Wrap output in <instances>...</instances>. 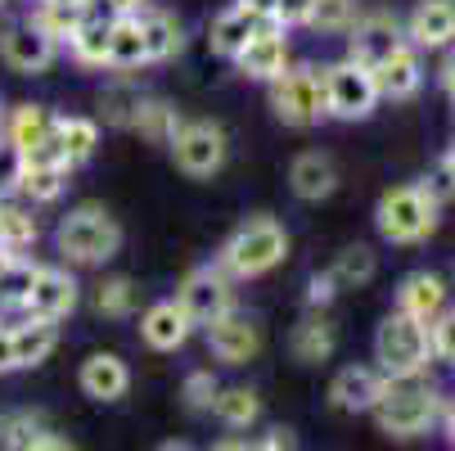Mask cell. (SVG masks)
I'll return each mask as SVG.
<instances>
[{
    "mask_svg": "<svg viewBox=\"0 0 455 451\" xmlns=\"http://www.w3.org/2000/svg\"><path fill=\"white\" fill-rule=\"evenodd\" d=\"M100 5H104V0H100Z\"/></svg>",
    "mask_w": 455,
    "mask_h": 451,
    "instance_id": "94428289",
    "label": "cell"
},
{
    "mask_svg": "<svg viewBox=\"0 0 455 451\" xmlns=\"http://www.w3.org/2000/svg\"><path fill=\"white\" fill-rule=\"evenodd\" d=\"M19 357H14V334H10V320L0 316V374H14Z\"/></svg>",
    "mask_w": 455,
    "mask_h": 451,
    "instance_id": "bcb514c9",
    "label": "cell"
},
{
    "mask_svg": "<svg viewBox=\"0 0 455 451\" xmlns=\"http://www.w3.org/2000/svg\"><path fill=\"white\" fill-rule=\"evenodd\" d=\"M104 68L117 73V77H132V73L149 68V54H145V36H140L136 14H117V19H113V36H108Z\"/></svg>",
    "mask_w": 455,
    "mask_h": 451,
    "instance_id": "603a6c76",
    "label": "cell"
},
{
    "mask_svg": "<svg viewBox=\"0 0 455 451\" xmlns=\"http://www.w3.org/2000/svg\"><path fill=\"white\" fill-rule=\"evenodd\" d=\"M154 451H199V447H189V442H176V438H172V442H163V447H154Z\"/></svg>",
    "mask_w": 455,
    "mask_h": 451,
    "instance_id": "db71d44e",
    "label": "cell"
},
{
    "mask_svg": "<svg viewBox=\"0 0 455 451\" xmlns=\"http://www.w3.org/2000/svg\"><path fill=\"white\" fill-rule=\"evenodd\" d=\"M437 82H442V91H446V100L455 104V45H451V54H446V63H442V73H437Z\"/></svg>",
    "mask_w": 455,
    "mask_h": 451,
    "instance_id": "c3c4849f",
    "label": "cell"
},
{
    "mask_svg": "<svg viewBox=\"0 0 455 451\" xmlns=\"http://www.w3.org/2000/svg\"><path fill=\"white\" fill-rule=\"evenodd\" d=\"M334 298H339V280H334L330 271H320V276L307 280V307H311V311H324Z\"/></svg>",
    "mask_w": 455,
    "mask_h": 451,
    "instance_id": "ee69618b",
    "label": "cell"
},
{
    "mask_svg": "<svg viewBox=\"0 0 455 451\" xmlns=\"http://www.w3.org/2000/svg\"><path fill=\"white\" fill-rule=\"evenodd\" d=\"M446 433H451V442H455V407L446 411Z\"/></svg>",
    "mask_w": 455,
    "mask_h": 451,
    "instance_id": "9f6ffc18",
    "label": "cell"
},
{
    "mask_svg": "<svg viewBox=\"0 0 455 451\" xmlns=\"http://www.w3.org/2000/svg\"><path fill=\"white\" fill-rule=\"evenodd\" d=\"M140 100L145 95H140V86L132 77H113L100 91V117H104V126H122V132H132V117H136Z\"/></svg>",
    "mask_w": 455,
    "mask_h": 451,
    "instance_id": "1f68e13d",
    "label": "cell"
},
{
    "mask_svg": "<svg viewBox=\"0 0 455 451\" xmlns=\"http://www.w3.org/2000/svg\"><path fill=\"white\" fill-rule=\"evenodd\" d=\"M54 244L63 253V262L73 267H104L122 253V226L104 204H77L68 217L59 221Z\"/></svg>",
    "mask_w": 455,
    "mask_h": 451,
    "instance_id": "3957f363",
    "label": "cell"
},
{
    "mask_svg": "<svg viewBox=\"0 0 455 451\" xmlns=\"http://www.w3.org/2000/svg\"><path fill=\"white\" fill-rule=\"evenodd\" d=\"M19 181H23V154L0 136V199H14Z\"/></svg>",
    "mask_w": 455,
    "mask_h": 451,
    "instance_id": "60d3db41",
    "label": "cell"
},
{
    "mask_svg": "<svg viewBox=\"0 0 455 451\" xmlns=\"http://www.w3.org/2000/svg\"><path fill=\"white\" fill-rule=\"evenodd\" d=\"M36 280V262L32 257H14V262L5 267V276H0V311H23V298Z\"/></svg>",
    "mask_w": 455,
    "mask_h": 451,
    "instance_id": "74e56055",
    "label": "cell"
},
{
    "mask_svg": "<svg viewBox=\"0 0 455 451\" xmlns=\"http://www.w3.org/2000/svg\"><path fill=\"white\" fill-rule=\"evenodd\" d=\"M5 117H10V104L0 100V136H5Z\"/></svg>",
    "mask_w": 455,
    "mask_h": 451,
    "instance_id": "6f0895ef",
    "label": "cell"
},
{
    "mask_svg": "<svg viewBox=\"0 0 455 451\" xmlns=\"http://www.w3.org/2000/svg\"><path fill=\"white\" fill-rule=\"evenodd\" d=\"M320 86H324V113L339 122H365L379 109L374 73L356 59H339L330 68H320Z\"/></svg>",
    "mask_w": 455,
    "mask_h": 451,
    "instance_id": "8992f818",
    "label": "cell"
},
{
    "mask_svg": "<svg viewBox=\"0 0 455 451\" xmlns=\"http://www.w3.org/2000/svg\"><path fill=\"white\" fill-rule=\"evenodd\" d=\"M10 334H14V357H19V370L41 366V361L59 348V326H54V320L14 316V320H10Z\"/></svg>",
    "mask_w": 455,
    "mask_h": 451,
    "instance_id": "4316f807",
    "label": "cell"
},
{
    "mask_svg": "<svg viewBox=\"0 0 455 451\" xmlns=\"http://www.w3.org/2000/svg\"><path fill=\"white\" fill-rule=\"evenodd\" d=\"M180 109L172 104V100H158V95H145L140 100V109H136V117H132V132L140 136V141H149V145H172V136L180 132Z\"/></svg>",
    "mask_w": 455,
    "mask_h": 451,
    "instance_id": "83f0119b",
    "label": "cell"
},
{
    "mask_svg": "<svg viewBox=\"0 0 455 451\" xmlns=\"http://www.w3.org/2000/svg\"><path fill=\"white\" fill-rule=\"evenodd\" d=\"M54 136V113L45 104H10V117H5V141L28 158L36 154L45 141Z\"/></svg>",
    "mask_w": 455,
    "mask_h": 451,
    "instance_id": "cb8c5ba5",
    "label": "cell"
},
{
    "mask_svg": "<svg viewBox=\"0 0 455 451\" xmlns=\"http://www.w3.org/2000/svg\"><path fill=\"white\" fill-rule=\"evenodd\" d=\"M28 451H73V442H68V438H59V433H50V429H45V433H41V438H36V442H32Z\"/></svg>",
    "mask_w": 455,
    "mask_h": 451,
    "instance_id": "7dc6e473",
    "label": "cell"
},
{
    "mask_svg": "<svg viewBox=\"0 0 455 451\" xmlns=\"http://www.w3.org/2000/svg\"><path fill=\"white\" fill-rule=\"evenodd\" d=\"M293 63V54H289V32L284 28H275V23H262L252 36H248V45L235 54V68L248 77V82H275L284 68Z\"/></svg>",
    "mask_w": 455,
    "mask_h": 451,
    "instance_id": "4fadbf2b",
    "label": "cell"
},
{
    "mask_svg": "<svg viewBox=\"0 0 455 451\" xmlns=\"http://www.w3.org/2000/svg\"><path fill=\"white\" fill-rule=\"evenodd\" d=\"M176 302L185 307V316L194 320V326H212L217 316L235 311V280H230L217 262H204V267H194V271L180 280Z\"/></svg>",
    "mask_w": 455,
    "mask_h": 451,
    "instance_id": "9c48e42d",
    "label": "cell"
},
{
    "mask_svg": "<svg viewBox=\"0 0 455 451\" xmlns=\"http://www.w3.org/2000/svg\"><path fill=\"white\" fill-rule=\"evenodd\" d=\"M374 361L379 374L387 379H402V374H428L433 348H428V326L411 320L406 311H387L374 330Z\"/></svg>",
    "mask_w": 455,
    "mask_h": 451,
    "instance_id": "5b68a950",
    "label": "cell"
},
{
    "mask_svg": "<svg viewBox=\"0 0 455 451\" xmlns=\"http://www.w3.org/2000/svg\"><path fill=\"white\" fill-rule=\"evenodd\" d=\"M289 185H293V195L302 204H320V199H330L334 189H339V167L330 154H320V149H307L289 163Z\"/></svg>",
    "mask_w": 455,
    "mask_h": 451,
    "instance_id": "ffe728a7",
    "label": "cell"
},
{
    "mask_svg": "<svg viewBox=\"0 0 455 451\" xmlns=\"http://www.w3.org/2000/svg\"><path fill=\"white\" fill-rule=\"evenodd\" d=\"M172 163L204 181V176H217L226 167V154H230V141H226V126L208 122V117H194V122H180V132L172 136Z\"/></svg>",
    "mask_w": 455,
    "mask_h": 451,
    "instance_id": "ba28073f",
    "label": "cell"
},
{
    "mask_svg": "<svg viewBox=\"0 0 455 451\" xmlns=\"http://www.w3.org/2000/svg\"><path fill=\"white\" fill-rule=\"evenodd\" d=\"M428 348L442 361H455V307H446L433 326H428Z\"/></svg>",
    "mask_w": 455,
    "mask_h": 451,
    "instance_id": "b9f144b4",
    "label": "cell"
},
{
    "mask_svg": "<svg viewBox=\"0 0 455 451\" xmlns=\"http://www.w3.org/2000/svg\"><path fill=\"white\" fill-rule=\"evenodd\" d=\"M437 172H442V181L455 189V141L446 145V154H442V163H437Z\"/></svg>",
    "mask_w": 455,
    "mask_h": 451,
    "instance_id": "681fc988",
    "label": "cell"
},
{
    "mask_svg": "<svg viewBox=\"0 0 455 451\" xmlns=\"http://www.w3.org/2000/svg\"><path fill=\"white\" fill-rule=\"evenodd\" d=\"M402 28H406V41L419 54L451 50L455 45V0H419Z\"/></svg>",
    "mask_w": 455,
    "mask_h": 451,
    "instance_id": "9a60e30c",
    "label": "cell"
},
{
    "mask_svg": "<svg viewBox=\"0 0 455 451\" xmlns=\"http://www.w3.org/2000/svg\"><path fill=\"white\" fill-rule=\"evenodd\" d=\"M54 132H59V145H63L68 167H82V163L95 158V149H100V122L95 117H86V113L54 117Z\"/></svg>",
    "mask_w": 455,
    "mask_h": 451,
    "instance_id": "f1b7e54d",
    "label": "cell"
},
{
    "mask_svg": "<svg viewBox=\"0 0 455 451\" xmlns=\"http://www.w3.org/2000/svg\"><path fill=\"white\" fill-rule=\"evenodd\" d=\"M77 383H82V393L95 398V402H122L126 389H132V370H126V361L117 352H91L82 361Z\"/></svg>",
    "mask_w": 455,
    "mask_h": 451,
    "instance_id": "d6986e66",
    "label": "cell"
},
{
    "mask_svg": "<svg viewBox=\"0 0 455 451\" xmlns=\"http://www.w3.org/2000/svg\"><path fill=\"white\" fill-rule=\"evenodd\" d=\"M212 451H257L252 442H243V438H226V442H217Z\"/></svg>",
    "mask_w": 455,
    "mask_h": 451,
    "instance_id": "f5cc1de1",
    "label": "cell"
},
{
    "mask_svg": "<svg viewBox=\"0 0 455 451\" xmlns=\"http://www.w3.org/2000/svg\"><path fill=\"white\" fill-rule=\"evenodd\" d=\"M212 415L226 424V429H252L262 420V398L243 383H230V389H217V402H212Z\"/></svg>",
    "mask_w": 455,
    "mask_h": 451,
    "instance_id": "4dcf8cb0",
    "label": "cell"
},
{
    "mask_svg": "<svg viewBox=\"0 0 455 451\" xmlns=\"http://www.w3.org/2000/svg\"><path fill=\"white\" fill-rule=\"evenodd\" d=\"M41 5H63V10H82L86 0H41Z\"/></svg>",
    "mask_w": 455,
    "mask_h": 451,
    "instance_id": "11a10c76",
    "label": "cell"
},
{
    "mask_svg": "<svg viewBox=\"0 0 455 451\" xmlns=\"http://www.w3.org/2000/svg\"><path fill=\"white\" fill-rule=\"evenodd\" d=\"M370 415L379 420V429L387 438H419L442 415V398L424 374H402V379L383 374V389H379Z\"/></svg>",
    "mask_w": 455,
    "mask_h": 451,
    "instance_id": "6da1fadb",
    "label": "cell"
},
{
    "mask_svg": "<svg viewBox=\"0 0 455 451\" xmlns=\"http://www.w3.org/2000/svg\"><path fill=\"white\" fill-rule=\"evenodd\" d=\"M204 339H208V352L221 366H248L262 352V326H257V316H248V311L217 316L212 326H204Z\"/></svg>",
    "mask_w": 455,
    "mask_h": 451,
    "instance_id": "8fae6325",
    "label": "cell"
},
{
    "mask_svg": "<svg viewBox=\"0 0 455 451\" xmlns=\"http://www.w3.org/2000/svg\"><path fill=\"white\" fill-rule=\"evenodd\" d=\"M446 298H451V289L433 271H411L397 285V311H406L411 320H419V326H433V320L446 311Z\"/></svg>",
    "mask_w": 455,
    "mask_h": 451,
    "instance_id": "ac0fdd59",
    "label": "cell"
},
{
    "mask_svg": "<svg viewBox=\"0 0 455 451\" xmlns=\"http://www.w3.org/2000/svg\"><path fill=\"white\" fill-rule=\"evenodd\" d=\"M374 271H379V253L370 244H347L334 257V267H330V276L339 280V289H361V285L374 280Z\"/></svg>",
    "mask_w": 455,
    "mask_h": 451,
    "instance_id": "836d02e7",
    "label": "cell"
},
{
    "mask_svg": "<svg viewBox=\"0 0 455 451\" xmlns=\"http://www.w3.org/2000/svg\"><path fill=\"white\" fill-rule=\"evenodd\" d=\"M77 302H82V285L68 267H41L36 262V280H32L19 316H36V320H54L59 326V320H68L77 311Z\"/></svg>",
    "mask_w": 455,
    "mask_h": 451,
    "instance_id": "30bf717a",
    "label": "cell"
},
{
    "mask_svg": "<svg viewBox=\"0 0 455 451\" xmlns=\"http://www.w3.org/2000/svg\"><path fill=\"white\" fill-rule=\"evenodd\" d=\"M189 334H194V320L185 316V307L176 298H163L140 316V339L154 352H176V348L189 343Z\"/></svg>",
    "mask_w": 455,
    "mask_h": 451,
    "instance_id": "e0dca14e",
    "label": "cell"
},
{
    "mask_svg": "<svg viewBox=\"0 0 455 451\" xmlns=\"http://www.w3.org/2000/svg\"><path fill=\"white\" fill-rule=\"evenodd\" d=\"M41 239V226H36V213L28 204H14V199H0V248L10 257H28V248Z\"/></svg>",
    "mask_w": 455,
    "mask_h": 451,
    "instance_id": "f546056e",
    "label": "cell"
},
{
    "mask_svg": "<svg viewBox=\"0 0 455 451\" xmlns=\"http://www.w3.org/2000/svg\"><path fill=\"white\" fill-rule=\"evenodd\" d=\"M437 195L424 185V181H411V185H393V189H383L379 204H374V226L387 244H424L433 230H437Z\"/></svg>",
    "mask_w": 455,
    "mask_h": 451,
    "instance_id": "277c9868",
    "label": "cell"
},
{
    "mask_svg": "<svg viewBox=\"0 0 455 451\" xmlns=\"http://www.w3.org/2000/svg\"><path fill=\"white\" fill-rule=\"evenodd\" d=\"M0 5H14V0H0Z\"/></svg>",
    "mask_w": 455,
    "mask_h": 451,
    "instance_id": "91938a15",
    "label": "cell"
},
{
    "mask_svg": "<svg viewBox=\"0 0 455 451\" xmlns=\"http://www.w3.org/2000/svg\"><path fill=\"white\" fill-rule=\"evenodd\" d=\"M0 59H5L10 73L41 77L50 63L59 59V45H54L45 32H36L28 19H19V23H10L5 32H0Z\"/></svg>",
    "mask_w": 455,
    "mask_h": 451,
    "instance_id": "5bb4252c",
    "label": "cell"
},
{
    "mask_svg": "<svg viewBox=\"0 0 455 451\" xmlns=\"http://www.w3.org/2000/svg\"><path fill=\"white\" fill-rule=\"evenodd\" d=\"M311 5L315 0H275V10H271V23L275 28H307V19H311Z\"/></svg>",
    "mask_w": 455,
    "mask_h": 451,
    "instance_id": "7bdbcfd3",
    "label": "cell"
},
{
    "mask_svg": "<svg viewBox=\"0 0 455 451\" xmlns=\"http://www.w3.org/2000/svg\"><path fill=\"white\" fill-rule=\"evenodd\" d=\"M136 298H140V289H136L132 276H108V280L95 285V311L108 316V320H126L136 311Z\"/></svg>",
    "mask_w": 455,
    "mask_h": 451,
    "instance_id": "e575fe53",
    "label": "cell"
},
{
    "mask_svg": "<svg viewBox=\"0 0 455 451\" xmlns=\"http://www.w3.org/2000/svg\"><path fill=\"white\" fill-rule=\"evenodd\" d=\"M108 10H117V14H136V10H145L149 0H104Z\"/></svg>",
    "mask_w": 455,
    "mask_h": 451,
    "instance_id": "816d5d0a",
    "label": "cell"
},
{
    "mask_svg": "<svg viewBox=\"0 0 455 451\" xmlns=\"http://www.w3.org/2000/svg\"><path fill=\"white\" fill-rule=\"evenodd\" d=\"M217 374L212 370H189L185 374V383H180V398H185V407L189 411H212V402H217Z\"/></svg>",
    "mask_w": 455,
    "mask_h": 451,
    "instance_id": "ab89813d",
    "label": "cell"
},
{
    "mask_svg": "<svg viewBox=\"0 0 455 451\" xmlns=\"http://www.w3.org/2000/svg\"><path fill=\"white\" fill-rule=\"evenodd\" d=\"M262 23H267V19H257L252 10H243L239 0H235V5H226V10L212 19V28H208V50L235 63V54L248 45V36L262 28Z\"/></svg>",
    "mask_w": 455,
    "mask_h": 451,
    "instance_id": "d4e9b609",
    "label": "cell"
},
{
    "mask_svg": "<svg viewBox=\"0 0 455 451\" xmlns=\"http://www.w3.org/2000/svg\"><path fill=\"white\" fill-rule=\"evenodd\" d=\"M10 262H14V257H10L5 248H0V276H5V267H10Z\"/></svg>",
    "mask_w": 455,
    "mask_h": 451,
    "instance_id": "680465c9",
    "label": "cell"
},
{
    "mask_svg": "<svg viewBox=\"0 0 455 451\" xmlns=\"http://www.w3.org/2000/svg\"><path fill=\"white\" fill-rule=\"evenodd\" d=\"M284 253H289V230L271 217V213H257L248 217L217 253V267L230 276V280H257V276H267L284 262Z\"/></svg>",
    "mask_w": 455,
    "mask_h": 451,
    "instance_id": "7a4b0ae2",
    "label": "cell"
},
{
    "mask_svg": "<svg viewBox=\"0 0 455 451\" xmlns=\"http://www.w3.org/2000/svg\"><path fill=\"white\" fill-rule=\"evenodd\" d=\"M63 189H68V167H36V163H23V181H19V195L28 199V208H41V204H54Z\"/></svg>",
    "mask_w": 455,
    "mask_h": 451,
    "instance_id": "d6a6232c",
    "label": "cell"
},
{
    "mask_svg": "<svg viewBox=\"0 0 455 451\" xmlns=\"http://www.w3.org/2000/svg\"><path fill=\"white\" fill-rule=\"evenodd\" d=\"M23 19H28L36 32H45L54 45H68V36H73L82 10H63V5H41V0H32V10H28Z\"/></svg>",
    "mask_w": 455,
    "mask_h": 451,
    "instance_id": "8d00e7d4",
    "label": "cell"
},
{
    "mask_svg": "<svg viewBox=\"0 0 455 451\" xmlns=\"http://www.w3.org/2000/svg\"><path fill=\"white\" fill-rule=\"evenodd\" d=\"M239 5H243V10H252L257 19H267V23H271V10H275V0H239Z\"/></svg>",
    "mask_w": 455,
    "mask_h": 451,
    "instance_id": "f907efd6",
    "label": "cell"
},
{
    "mask_svg": "<svg viewBox=\"0 0 455 451\" xmlns=\"http://www.w3.org/2000/svg\"><path fill=\"white\" fill-rule=\"evenodd\" d=\"M252 447H257V451H298V433H293V429H267Z\"/></svg>",
    "mask_w": 455,
    "mask_h": 451,
    "instance_id": "f6af8a7d",
    "label": "cell"
},
{
    "mask_svg": "<svg viewBox=\"0 0 455 451\" xmlns=\"http://www.w3.org/2000/svg\"><path fill=\"white\" fill-rule=\"evenodd\" d=\"M379 389H383V374L379 370H370V366H343L334 374V383H330V402L339 411L356 415V411H370L374 407Z\"/></svg>",
    "mask_w": 455,
    "mask_h": 451,
    "instance_id": "484cf974",
    "label": "cell"
},
{
    "mask_svg": "<svg viewBox=\"0 0 455 451\" xmlns=\"http://www.w3.org/2000/svg\"><path fill=\"white\" fill-rule=\"evenodd\" d=\"M356 19H361L356 0H315L307 28H315V32H324V36H347Z\"/></svg>",
    "mask_w": 455,
    "mask_h": 451,
    "instance_id": "d590c367",
    "label": "cell"
},
{
    "mask_svg": "<svg viewBox=\"0 0 455 451\" xmlns=\"http://www.w3.org/2000/svg\"><path fill=\"white\" fill-rule=\"evenodd\" d=\"M397 45H406V28H402L397 14H387V10L361 14L352 23V32H347V59L365 63V68H379Z\"/></svg>",
    "mask_w": 455,
    "mask_h": 451,
    "instance_id": "7c38bea8",
    "label": "cell"
},
{
    "mask_svg": "<svg viewBox=\"0 0 455 451\" xmlns=\"http://www.w3.org/2000/svg\"><path fill=\"white\" fill-rule=\"evenodd\" d=\"M136 23H140L149 63H167V59H176V54L185 50V23H180L172 10L145 5V10H136Z\"/></svg>",
    "mask_w": 455,
    "mask_h": 451,
    "instance_id": "44dd1931",
    "label": "cell"
},
{
    "mask_svg": "<svg viewBox=\"0 0 455 451\" xmlns=\"http://www.w3.org/2000/svg\"><path fill=\"white\" fill-rule=\"evenodd\" d=\"M374 73V86H379V100H415L424 91V54L406 41L387 54Z\"/></svg>",
    "mask_w": 455,
    "mask_h": 451,
    "instance_id": "2e32d148",
    "label": "cell"
},
{
    "mask_svg": "<svg viewBox=\"0 0 455 451\" xmlns=\"http://www.w3.org/2000/svg\"><path fill=\"white\" fill-rule=\"evenodd\" d=\"M41 433H45V415L41 411H10L5 420H0V447L5 451H28Z\"/></svg>",
    "mask_w": 455,
    "mask_h": 451,
    "instance_id": "f35d334b",
    "label": "cell"
},
{
    "mask_svg": "<svg viewBox=\"0 0 455 451\" xmlns=\"http://www.w3.org/2000/svg\"><path fill=\"white\" fill-rule=\"evenodd\" d=\"M334 348H339V330H334V320L324 316V311L302 316L298 326H293V334H289V352H293V361H302V366L330 361Z\"/></svg>",
    "mask_w": 455,
    "mask_h": 451,
    "instance_id": "7402d4cb",
    "label": "cell"
},
{
    "mask_svg": "<svg viewBox=\"0 0 455 451\" xmlns=\"http://www.w3.org/2000/svg\"><path fill=\"white\" fill-rule=\"evenodd\" d=\"M271 91V113L284 122V126H298V132H307V126L324 122L330 113H324V86H320V68H311V63H289V68L267 82Z\"/></svg>",
    "mask_w": 455,
    "mask_h": 451,
    "instance_id": "52a82bcc",
    "label": "cell"
}]
</instances>
